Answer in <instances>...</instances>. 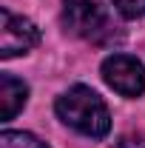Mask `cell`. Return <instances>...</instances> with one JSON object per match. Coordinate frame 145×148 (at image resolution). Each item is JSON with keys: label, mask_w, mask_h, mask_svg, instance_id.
I'll use <instances>...</instances> for the list:
<instances>
[{"label": "cell", "mask_w": 145, "mask_h": 148, "mask_svg": "<svg viewBox=\"0 0 145 148\" xmlns=\"http://www.w3.org/2000/svg\"><path fill=\"white\" fill-rule=\"evenodd\" d=\"M117 12L128 20H137V17H145V0H114Z\"/></svg>", "instance_id": "obj_7"}, {"label": "cell", "mask_w": 145, "mask_h": 148, "mask_svg": "<svg viewBox=\"0 0 145 148\" xmlns=\"http://www.w3.org/2000/svg\"><path fill=\"white\" fill-rule=\"evenodd\" d=\"M111 148H145V137L142 134H122Z\"/></svg>", "instance_id": "obj_8"}, {"label": "cell", "mask_w": 145, "mask_h": 148, "mask_svg": "<svg viewBox=\"0 0 145 148\" xmlns=\"http://www.w3.org/2000/svg\"><path fill=\"white\" fill-rule=\"evenodd\" d=\"M63 23L71 34L91 43H105L114 34V23L103 0H63Z\"/></svg>", "instance_id": "obj_2"}, {"label": "cell", "mask_w": 145, "mask_h": 148, "mask_svg": "<svg viewBox=\"0 0 145 148\" xmlns=\"http://www.w3.org/2000/svg\"><path fill=\"white\" fill-rule=\"evenodd\" d=\"M0 148H49L43 140L26 131H3L0 134Z\"/></svg>", "instance_id": "obj_6"}, {"label": "cell", "mask_w": 145, "mask_h": 148, "mask_svg": "<svg viewBox=\"0 0 145 148\" xmlns=\"http://www.w3.org/2000/svg\"><path fill=\"white\" fill-rule=\"evenodd\" d=\"M26 100H29V86L12 74H0V120L3 123L14 120V114L26 106Z\"/></svg>", "instance_id": "obj_5"}, {"label": "cell", "mask_w": 145, "mask_h": 148, "mask_svg": "<svg viewBox=\"0 0 145 148\" xmlns=\"http://www.w3.org/2000/svg\"><path fill=\"white\" fill-rule=\"evenodd\" d=\"M37 43H40V32L31 20L17 17L9 9H0V57L3 60L26 54Z\"/></svg>", "instance_id": "obj_4"}, {"label": "cell", "mask_w": 145, "mask_h": 148, "mask_svg": "<svg viewBox=\"0 0 145 148\" xmlns=\"http://www.w3.org/2000/svg\"><path fill=\"white\" fill-rule=\"evenodd\" d=\"M103 80L122 97H140L145 91V69L137 57L111 54L103 60Z\"/></svg>", "instance_id": "obj_3"}, {"label": "cell", "mask_w": 145, "mask_h": 148, "mask_svg": "<svg viewBox=\"0 0 145 148\" xmlns=\"http://www.w3.org/2000/svg\"><path fill=\"white\" fill-rule=\"evenodd\" d=\"M54 108L66 125H71L74 131L85 137H105L111 128V117L103 97L91 91L88 86H74L66 94H60Z\"/></svg>", "instance_id": "obj_1"}]
</instances>
